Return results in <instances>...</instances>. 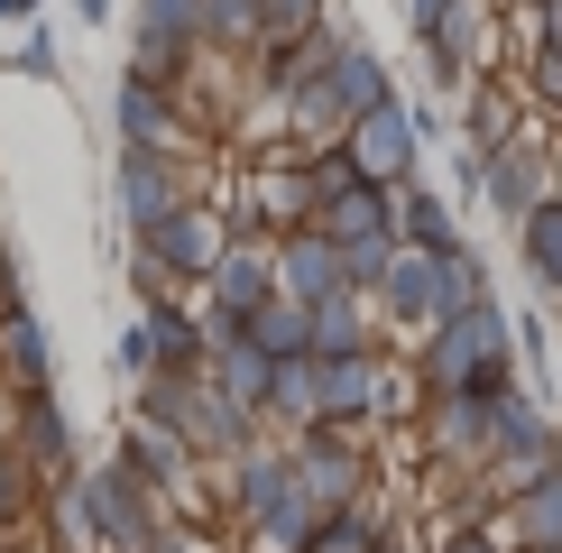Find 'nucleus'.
<instances>
[{
  "label": "nucleus",
  "instance_id": "1",
  "mask_svg": "<svg viewBox=\"0 0 562 553\" xmlns=\"http://www.w3.org/2000/svg\"><path fill=\"white\" fill-rule=\"evenodd\" d=\"M425 387L442 397V387H517V323H507V305H461L434 323L425 341Z\"/></svg>",
  "mask_w": 562,
  "mask_h": 553
},
{
  "label": "nucleus",
  "instance_id": "2",
  "mask_svg": "<svg viewBox=\"0 0 562 553\" xmlns=\"http://www.w3.org/2000/svg\"><path fill=\"white\" fill-rule=\"evenodd\" d=\"M341 148L360 157V176H379V184H406V176H415V111H406V102H379V111H360V121L341 129Z\"/></svg>",
  "mask_w": 562,
  "mask_h": 553
},
{
  "label": "nucleus",
  "instance_id": "3",
  "mask_svg": "<svg viewBox=\"0 0 562 553\" xmlns=\"http://www.w3.org/2000/svg\"><path fill=\"white\" fill-rule=\"evenodd\" d=\"M379 305L396 314V323H442L452 314V295H442V249H396L387 259V276H379Z\"/></svg>",
  "mask_w": 562,
  "mask_h": 553
},
{
  "label": "nucleus",
  "instance_id": "4",
  "mask_svg": "<svg viewBox=\"0 0 562 553\" xmlns=\"http://www.w3.org/2000/svg\"><path fill=\"white\" fill-rule=\"evenodd\" d=\"M277 286L286 295H304V305H323V295H341L350 286V259H341V240L323 222H304L286 249H277Z\"/></svg>",
  "mask_w": 562,
  "mask_h": 553
},
{
  "label": "nucleus",
  "instance_id": "5",
  "mask_svg": "<svg viewBox=\"0 0 562 553\" xmlns=\"http://www.w3.org/2000/svg\"><path fill=\"white\" fill-rule=\"evenodd\" d=\"M480 194L498 203V222H526L535 203L553 194V167H544V148H526V138L488 148V167H480Z\"/></svg>",
  "mask_w": 562,
  "mask_h": 553
},
{
  "label": "nucleus",
  "instance_id": "6",
  "mask_svg": "<svg viewBox=\"0 0 562 553\" xmlns=\"http://www.w3.org/2000/svg\"><path fill=\"white\" fill-rule=\"evenodd\" d=\"M268 295H277V259H259V249H222L213 259V332H240Z\"/></svg>",
  "mask_w": 562,
  "mask_h": 553
},
{
  "label": "nucleus",
  "instance_id": "7",
  "mask_svg": "<svg viewBox=\"0 0 562 553\" xmlns=\"http://www.w3.org/2000/svg\"><path fill=\"white\" fill-rule=\"evenodd\" d=\"M194 369L203 360V332H194V323H184L176 305H148V323H130V332H121V369Z\"/></svg>",
  "mask_w": 562,
  "mask_h": 553
},
{
  "label": "nucleus",
  "instance_id": "8",
  "mask_svg": "<svg viewBox=\"0 0 562 553\" xmlns=\"http://www.w3.org/2000/svg\"><path fill=\"white\" fill-rule=\"evenodd\" d=\"M138 240H148L157 268H184V276H213V259H222V222L213 213H184V203L157 230H138Z\"/></svg>",
  "mask_w": 562,
  "mask_h": 553
},
{
  "label": "nucleus",
  "instance_id": "9",
  "mask_svg": "<svg viewBox=\"0 0 562 553\" xmlns=\"http://www.w3.org/2000/svg\"><path fill=\"white\" fill-rule=\"evenodd\" d=\"M295 479H304L314 507H360V452H350L341 433H323V425H314V443L295 452Z\"/></svg>",
  "mask_w": 562,
  "mask_h": 553
},
{
  "label": "nucleus",
  "instance_id": "10",
  "mask_svg": "<svg viewBox=\"0 0 562 553\" xmlns=\"http://www.w3.org/2000/svg\"><path fill=\"white\" fill-rule=\"evenodd\" d=\"M83 507L102 517V535H111V544H130V553H148V544H157V507H148V489H138V479H92Z\"/></svg>",
  "mask_w": 562,
  "mask_h": 553
},
{
  "label": "nucleus",
  "instance_id": "11",
  "mask_svg": "<svg viewBox=\"0 0 562 553\" xmlns=\"http://www.w3.org/2000/svg\"><path fill=\"white\" fill-rule=\"evenodd\" d=\"M121 213L138 222V230H157L176 213V176H167V148H130L121 157Z\"/></svg>",
  "mask_w": 562,
  "mask_h": 553
},
{
  "label": "nucleus",
  "instance_id": "12",
  "mask_svg": "<svg viewBox=\"0 0 562 553\" xmlns=\"http://www.w3.org/2000/svg\"><path fill=\"white\" fill-rule=\"evenodd\" d=\"M213 387H222V397H240V406H268L277 360H268L249 332H213Z\"/></svg>",
  "mask_w": 562,
  "mask_h": 553
},
{
  "label": "nucleus",
  "instance_id": "13",
  "mask_svg": "<svg viewBox=\"0 0 562 553\" xmlns=\"http://www.w3.org/2000/svg\"><path fill=\"white\" fill-rule=\"evenodd\" d=\"M507 526H517V544H526V553H562V461L507 498Z\"/></svg>",
  "mask_w": 562,
  "mask_h": 553
},
{
  "label": "nucleus",
  "instance_id": "14",
  "mask_svg": "<svg viewBox=\"0 0 562 553\" xmlns=\"http://www.w3.org/2000/svg\"><path fill=\"white\" fill-rule=\"evenodd\" d=\"M240 332L259 341L268 360H304V351H314V305H304V295H286V286H277L268 305H259V314L240 323Z\"/></svg>",
  "mask_w": 562,
  "mask_h": 553
},
{
  "label": "nucleus",
  "instance_id": "15",
  "mask_svg": "<svg viewBox=\"0 0 562 553\" xmlns=\"http://www.w3.org/2000/svg\"><path fill=\"white\" fill-rule=\"evenodd\" d=\"M323 360V351H314ZM379 406V360L369 351H341V360H323V425H350V415H369Z\"/></svg>",
  "mask_w": 562,
  "mask_h": 553
},
{
  "label": "nucleus",
  "instance_id": "16",
  "mask_svg": "<svg viewBox=\"0 0 562 553\" xmlns=\"http://www.w3.org/2000/svg\"><path fill=\"white\" fill-rule=\"evenodd\" d=\"M517 259H526V276H535L544 295H562V194H544V203L517 222Z\"/></svg>",
  "mask_w": 562,
  "mask_h": 553
},
{
  "label": "nucleus",
  "instance_id": "17",
  "mask_svg": "<svg viewBox=\"0 0 562 553\" xmlns=\"http://www.w3.org/2000/svg\"><path fill=\"white\" fill-rule=\"evenodd\" d=\"M333 102L360 121V111H379V102H396V83H387V65L369 56V46H341V65H333Z\"/></svg>",
  "mask_w": 562,
  "mask_h": 553
},
{
  "label": "nucleus",
  "instance_id": "18",
  "mask_svg": "<svg viewBox=\"0 0 562 553\" xmlns=\"http://www.w3.org/2000/svg\"><path fill=\"white\" fill-rule=\"evenodd\" d=\"M268 415H286V425H323V360H277V387H268Z\"/></svg>",
  "mask_w": 562,
  "mask_h": 553
},
{
  "label": "nucleus",
  "instance_id": "19",
  "mask_svg": "<svg viewBox=\"0 0 562 553\" xmlns=\"http://www.w3.org/2000/svg\"><path fill=\"white\" fill-rule=\"evenodd\" d=\"M314 351H323V360H341V351H369L360 286H341V295H323V305H314Z\"/></svg>",
  "mask_w": 562,
  "mask_h": 553
},
{
  "label": "nucleus",
  "instance_id": "20",
  "mask_svg": "<svg viewBox=\"0 0 562 553\" xmlns=\"http://www.w3.org/2000/svg\"><path fill=\"white\" fill-rule=\"evenodd\" d=\"M167 92H157V75H130L121 83V138H130V148H167Z\"/></svg>",
  "mask_w": 562,
  "mask_h": 553
},
{
  "label": "nucleus",
  "instance_id": "21",
  "mask_svg": "<svg viewBox=\"0 0 562 553\" xmlns=\"http://www.w3.org/2000/svg\"><path fill=\"white\" fill-rule=\"evenodd\" d=\"M396 230H406L415 249H452V240H461L452 203H442V194H415V184H406V194H396Z\"/></svg>",
  "mask_w": 562,
  "mask_h": 553
},
{
  "label": "nucleus",
  "instance_id": "22",
  "mask_svg": "<svg viewBox=\"0 0 562 553\" xmlns=\"http://www.w3.org/2000/svg\"><path fill=\"white\" fill-rule=\"evenodd\" d=\"M304 553H387V535H379V517L369 507H333V517L314 526V544Z\"/></svg>",
  "mask_w": 562,
  "mask_h": 553
},
{
  "label": "nucleus",
  "instance_id": "23",
  "mask_svg": "<svg viewBox=\"0 0 562 553\" xmlns=\"http://www.w3.org/2000/svg\"><path fill=\"white\" fill-rule=\"evenodd\" d=\"M0 351H10V379L19 387H46V332L19 305H10V323H0Z\"/></svg>",
  "mask_w": 562,
  "mask_h": 553
},
{
  "label": "nucleus",
  "instance_id": "24",
  "mask_svg": "<svg viewBox=\"0 0 562 553\" xmlns=\"http://www.w3.org/2000/svg\"><path fill=\"white\" fill-rule=\"evenodd\" d=\"M29 452L56 461V471H65V452H75V433H65V415L46 406V387H29Z\"/></svg>",
  "mask_w": 562,
  "mask_h": 553
},
{
  "label": "nucleus",
  "instance_id": "25",
  "mask_svg": "<svg viewBox=\"0 0 562 553\" xmlns=\"http://www.w3.org/2000/svg\"><path fill=\"white\" fill-rule=\"evenodd\" d=\"M304 29H323V0H259V37H304Z\"/></svg>",
  "mask_w": 562,
  "mask_h": 553
},
{
  "label": "nucleus",
  "instance_id": "26",
  "mask_svg": "<svg viewBox=\"0 0 562 553\" xmlns=\"http://www.w3.org/2000/svg\"><path fill=\"white\" fill-rule=\"evenodd\" d=\"M507 129H517V102L507 92H480L471 102V148H507Z\"/></svg>",
  "mask_w": 562,
  "mask_h": 553
},
{
  "label": "nucleus",
  "instance_id": "27",
  "mask_svg": "<svg viewBox=\"0 0 562 553\" xmlns=\"http://www.w3.org/2000/svg\"><path fill=\"white\" fill-rule=\"evenodd\" d=\"M526 83L544 92V102H562V37H535V56H526Z\"/></svg>",
  "mask_w": 562,
  "mask_h": 553
},
{
  "label": "nucleus",
  "instance_id": "28",
  "mask_svg": "<svg viewBox=\"0 0 562 553\" xmlns=\"http://www.w3.org/2000/svg\"><path fill=\"white\" fill-rule=\"evenodd\" d=\"M452 10H461V0H406V29H415V37H434Z\"/></svg>",
  "mask_w": 562,
  "mask_h": 553
},
{
  "label": "nucleus",
  "instance_id": "29",
  "mask_svg": "<svg viewBox=\"0 0 562 553\" xmlns=\"http://www.w3.org/2000/svg\"><path fill=\"white\" fill-rule=\"evenodd\" d=\"M517 351H526V360H553V332H544V314H526V323H517Z\"/></svg>",
  "mask_w": 562,
  "mask_h": 553
},
{
  "label": "nucleus",
  "instance_id": "30",
  "mask_svg": "<svg viewBox=\"0 0 562 553\" xmlns=\"http://www.w3.org/2000/svg\"><path fill=\"white\" fill-rule=\"evenodd\" d=\"M442 553H507V544L480 535V526H452V535H442Z\"/></svg>",
  "mask_w": 562,
  "mask_h": 553
},
{
  "label": "nucleus",
  "instance_id": "31",
  "mask_svg": "<svg viewBox=\"0 0 562 553\" xmlns=\"http://www.w3.org/2000/svg\"><path fill=\"white\" fill-rule=\"evenodd\" d=\"M10 517H19V471L0 461V526H10Z\"/></svg>",
  "mask_w": 562,
  "mask_h": 553
},
{
  "label": "nucleus",
  "instance_id": "32",
  "mask_svg": "<svg viewBox=\"0 0 562 553\" xmlns=\"http://www.w3.org/2000/svg\"><path fill=\"white\" fill-rule=\"evenodd\" d=\"M29 10H37V0H0V19H29Z\"/></svg>",
  "mask_w": 562,
  "mask_h": 553
},
{
  "label": "nucleus",
  "instance_id": "33",
  "mask_svg": "<svg viewBox=\"0 0 562 553\" xmlns=\"http://www.w3.org/2000/svg\"><path fill=\"white\" fill-rule=\"evenodd\" d=\"M83 19H111V0H83Z\"/></svg>",
  "mask_w": 562,
  "mask_h": 553
},
{
  "label": "nucleus",
  "instance_id": "34",
  "mask_svg": "<svg viewBox=\"0 0 562 553\" xmlns=\"http://www.w3.org/2000/svg\"><path fill=\"white\" fill-rule=\"evenodd\" d=\"M553 111H562V102H553Z\"/></svg>",
  "mask_w": 562,
  "mask_h": 553
}]
</instances>
